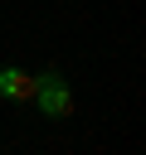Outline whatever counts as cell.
Here are the masks:
<instances>
[{
	"label": "cell",
	"instance_id": "obj_1",
	"mask_svg": "<svg viewBox=\"0 0 146 155\" xmlns=\"http://www.w3.org/2000/svg\"><path fill=\"white\" fill-rule=\"evenodd\" d=\"M34 102H39V111H44L49 121H63V116L73 111V92H68V82H63L58 68H44V73L34 78Z\"/></svg>",
	"mask_w": 146,
	"mask_h": 155
},
{
	"label": "cell",
	"instance_id": "obj_2",
	"mask_svg": "<svg viewBox=\"0 0 146 155\" xmlns=\"http://www.w3.org/2000/svg\"><path fill=\"white\" fill-rule=\"evenodd\" d=\"M0 97H5V102H34V73H24V68H0Z\"/></svg>",
	"mask_w": 146,
	"mask_h": 155
}]
</instances>
